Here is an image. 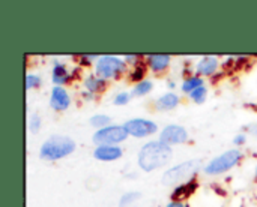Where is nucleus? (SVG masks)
Segmentation results:
<instances>
[{
	"instance_id": "1",
	"label": "nucleus",
	"mask_w": 257,
	"mask_h": 207,
	"mask_svg": "<svg viewBox=\"0 0 257 207\" xmlns=\"http://www.w3.org/2000/svg\"><path fill=\"white\" fill-rule=\"evenodd\" d=\"M172 149L161 141H151L145 144L139 153V165L145 171H152L155 168L164 167L172 159Z\"/></svg>"
},
{
	"instance_id": "2",
	"label": "nucleus",
	"mask_w": 257,
	"mask_h": 207,
	"mask_svg": "<svg viewBox=\"0 0 257 207\" xmlns=\"http://www.w3.org/2000/svg\"><path fill=\"white\" fill-rule=\"evenodd\" d=\"M75 150V143L69 137L65 135H53L50 137L39 150V156L48 161H57L71 155Z\"/></svg>"
},
{
	"instance_id": "3",
	"label": "nucleus",
	"mask_w": 257,
	"mask_h": 207,
	"mask_svg": "<svg viewBox=\"0 0 257 207\" xmlns=\"http://www.w3.org/2000/svg\"><path fill=\"white\" fill-rule=\"evenodd\" d=\"M200 165H202L200 159H193V161H187L181 165H176L172 170L164 173L163 183L164 185H175V183H181L184 180H188L190 177H193L200 170Z\"/></svg>"
},
{
	"instance_id": "4",
	"label": "nucleus",
	"mask_w": 257,
	"mask_h": 207,
	"mask_svg": "<svg viewBox=\"0 0 257 207\" xmlns=\"http://www.w3.org/2000/svg\"><path fill=\"white\" fill-rule=\"evenodd\" d=\"M241 161V152L239 150H229L226 153H223L221 156L212 159L206 167H205V173L209 176H217L221 174L230 168H233L238 162Z\"/></svg>"
},
{
	"instance_id": "5",
	"label": "nucleus",
	"mask_w": 257,
	"mask_h": 207,
	"mask_svg": "<svg viewBox=\"0 0 257 207\" xmlns=\"http://www.w3.org/2000/svg\"><path fill=\"white\" fill-rule=\"evenodd\" d=\"M125 71V62L114 56H102L96 62V75L102 80L114 78Z\"/></svg>"
},
{
	"instance_id": "6",
	"label": "nucleus",
	"mask_w": 257,
	"mask_h": 207,
	"mask_svg": "<svg viewBox=\"0 0 257 207\" xmlns=\"http://www.w3.org/2000/svg\"><path fill=\"white\" fill-rule=\"evenodd\" d=\"M130 134L123 126H107L102 129H98L96 134L93 135V141L98 143L99 146H110L116 143H122L126 140Z\"/></svg>"
},
{
	"instance_id": "7",
	"label": "nucleus",
	"mask_w": 257,
	"mask_h": 207,
	"mask_svg": "<svg viewBox=\"0 0 257 207\" xmlns=\"http://www.w3.org/2000/svg\"><path fill=\"white\" fill-rule=\"evenodd\" d=\"M123 128L126 129V132L130 135L137 137V138H143V137L152 135L158 129L157 123H154L152 120H148V119H133V120H128L123 125Z\"/></svg>"
},
{
	"instance_id": "8",
	"label": "nucleus",
	"mask_w": 257,
	"mask_h": 207,
	"mask_svg": "<svg viewBox=\"0 0 257 207\" xmlns=\"http://www.w3.org/2000/svg\"><path fill=\"white\" fill-rule=\"evenodd\" d=\"M188 140V134L182 126L178 125H170L167 128L163 129V132L160 134V141L166 146L170 144H181L185 143Z\"/></svg>"
},
{
	"instance_id": "9",
	"label": "nucleus",
	"mask_w": 257,
	"mask_h": 207,
	"mask_svg": "<svg viewBox=\"0 0 257 207\" xmlns=\"http://www.w3.org/2000/svg\"><path fill=\"white\" fill-rule=\"evenodd\" d=\"M69 104H71V99H69L68 92H66L63 87H60V86L53 87L50 105H51L54 110H57V111H63V110H66V108L69 107Z\"/></svg>"
},
{
	"instance_id": "10",
	"label": "nucleus",
	"mask_w": 257,
	"mask_h": 207,
	"mask_svg": "<svg viewBox=\"0 0 257 207\" xmlns=\"http://www.w3.org/2000/svg\"><path fill=\"white\" fill-rule=\"evenodd\" d=\"M93 156L99 161H116L122 156V150L116 146H98Z\"/></svg>"
},
{
	"instance_id": "11",
	"label": "nucleus",
	"mask_w": 257,
	"mask_h": 207,
	"mask_svg": "<svg viewBox=\"0 0 257 207\" xmlns=\"http://www.w3.org/2000/svg\"><path fill=\"white\" fill-rule=\"evenodd\" d=\"M218 60L212 56H208V57H203L199 63H197V72L200 75H212L217 68H218Z\"/></svg>"
},
{
	"instance_id": "12",
	"label": "nucleus",
	"mask_w": 257,
	"mask_h": 207,
	"mask_svg": "<svg viewBox=\"0 0 257 207\" xmlns=\"http://www.w3.org/2000/svg\"><path fill=\"white\" fill-rule=\"evenodd\" d=\"M149 66L152 68V71L155 72H163L167 69V66L170 65V56L167 54H155V56H149L148 57Z\"/></svg>"
},
{
	"instance_id": "13",
	"label": "nucleus",
	"mask_w": 257,
	"mask_h": 207,
	"mask_svg": "<svg viewBox=\"0 0 257 207\" xmlns=\"http://www.w3.org/2000/svg\"><path fill=\"white\" fill-rule=\"evenodd\" d=\"M71 80V74L68 72V69L65 68V65H60V63H56L54 65V69H53V81L57 84V86H63L65 83H68Z\"/></svg>"
},
{
	"instance_id": "14",
	"label": "nucleus",
	"mask_w": 257,
	"mask_h": 207,
	"mask_svg": "<svg viewBox=\"0 0 257 207\" xmlns=\"http://www.w3.org/2000/svg\"><path fill=\"white\" fill-rule=\"evenodd\" d=\"M105 86L104 80L98 75H89L86 80H84V87L89 93H96L99 90H102Z\"/></svg>"
},
{
	"instance_id": "15",
	"label": "nucleus",
	"mask_w": 257,
	"mask_h": 207,
	"mask_svg": "<svg viewBox=\"0 0 257 207\" xmlns=\"http://www.w3.org/2000/svg\"><path fill=\"white\" fill-rule=\"evenodd\" d=\"M178 104H179V98H178L175 93H167V95L161 96V98L157 101V107H158L160 110H172V108H175Z\"/></svg>"
},
{
	"instance_id": "16",
	"label": "nucleus",
	"mask_w": 257,
	"mask_h": 207,
	"mask_svg": "<svg viewBox=\"0 0 257 207\" xmlns=\"http://www.w3.org/2000/svg\"><path fill=\"white\" fill-rule=\"evenodd\" d=\"M197 188V183L196 182H187V183H182L181 186H178L176 189H175V192L172 194V197L175 198V200H178V198H185V197H188L190 194H193L194 192V189Z\"/></svg>"
},
{
	"instance_id": "17",
	"label": "nucleus",
	"mask_w": 257,
	"mask_h": 207,
	"mask_svg": "<svg viewBox=\"0 0 257 207\" xmlns=\"http://www.w3.org/2000/svg\"><path fill=\"white\" fill-rule=\"evenodd\" d=\"M202 86H203V80H202L200 77H190V78H187V80L184 81L182 90H184L185 93H191V92H194L196 89H199V87H202Z\"/></svg>"
},
{
	"instance_id": "18",
	"label": "nucleus",
	"mask_w": 257,
	"mask_h": 207,
	"mask_svg": "<svg viewBox=\"0 0 257 207\" xmlns=\"http://www.w3.org/2000/svg\"><path fill=\"white\" fill-rule=\"evenodd\" d=\"M151 90H152V83L148 81V80H143V81H140V83L133 89V93H131V95H134V96H145V95H148Z\"/></svg>"
},
{
	"instance_id": "19",
	"label": "nucleus",
	"mask_w": 257,
	"mask_h": 207,
	"mask_svg": "<svg viewBox=\"0 0 257 207\" xmlns=\"http://www.w3.org/2000/svg\"><path fill=\"white\" fill-rule=\"evenodd\" d=\"M108 122H110V117L108 116H104V114H96L90 119V125L95 126V128H107L108 126Z\"/></svg>"
},
{
	"instance_id": "20",
	"label": "nucleus",
	"mask_w": 257,
	"mask_h": 207,
	"mask_svg": "<svg viewBox=\"0 0 257 207\" xmlns=\"http://www.w3.org/2000/svg\"><path fill=\"white\" fill-rule=\"evenodd\" d=\"M190 95H191V99H193L194 102L202 104V102H205V99H206L208 90H206V87H205V86H202V87L196 89L194 92H191Z\"/></svg>"
},
{
	"instance_id": "21",
	"label": "nucleus",
	"mask_w": 257,
	"mask_h": 207,
	"mask_svg": "<svg viewBox=\"0 0 257 207\" xmlns=\"http://www.w3.org/2000/svg\"><path fill=\"white\" fill-rule=\"evenodd\" d=\"M140 198V194L139 192H128V194H123L122 198H120V206H128L131 203H134L136 200Z\"/></svg>"
},
{
	"instance_id": "22",
	"label": "nucleus",
	"mask_w": 257,
	"mask_h": 207,
	"mask_svg": "<svg viewBox=\"0 0 257 207\" xmlns=\"http://www.w3.org/2000/svg\"><path fill=\"white\" fill-rule=\"evenodd\" d=\"M145 72H146V69H145V66H137L136 69H133V72H131V80L133 81H143V78H145Z\"/></svg>"
},
{
	"instance_id": "23",
	"label": "nucleus",
	"mask_w": 257,
	"mask_h": 207,
	"mask_svg": "<svg viewBox=\"0 0 257 207\" xmlns=\"http://www.w3.org/2000/svg\"><path fill=\"white\" fill-rule=\"evenodd\" d=\"M39 83H41V78H39L38 75H32V74L26 75V89L30 90V89H33V87H38Z\"/></svg>"
},
{
	"instance_id": "24",
	"label": "nucleus",
	"mask_w": 257,
	"mask_h": 207,
	"mask_svg": "<svg viewBox=\"0 0 257 207\" xmlns=\"http://www.w3.org/2000/svg\"><path fill=\"white\" fill-rule=\"evenodd\" d=\"M29 128H30V131H38L39 128H41V117L38 116V114H33L32 117H30V120H29Z\"/></svg>"
},
{
	"instance_id": "25",
	"label": "nucleus",
	"mask_w": 257,
	"mask_h": 207,
	"mask_svg": "<svg viewBox=\"0 0 257 207\" xmlns=\"http://www.w3.org/2000/svg\"><path fill=\"white\" fill-rule=\"evenodd\" d=\"M128 101H130V93H126V92H122V93H119V95L116 96V99H114V104H116V105H125Z\"/></svg>"
},
{
	"instance_id": "26",
	"label": "nucleus",
	"mask_w": 257,
	"mask_h": 207,
	"mask_svg": "<svg viewBox=\"0 0 257 207\" xmlns=\"http://www.w3.org/2000/svg\"><path fill=\"white\" fill-rule=\"evenodd\" d=\"M235 144H244L245 143V135L244 134H239L238 137H235Z\"/></svg>"
},
{
	"instance_id": "27",
	"label": "nucleus",
	"mask_w": 257,
	"mask_h": 207,
	"mask_svg": "<svg viewBox=\"0 0 257 207\" xmlns=\"http://www.w3.org/2000/svg\"><path fill=\"white\" fill-rule=\"evenodd\" d=\"M95 59H96L95 56H83V57H81V60H83L81 63H86V65H89V63H90L89 60H95Z\"/></svg>"
},
{
	"instance_id": "28",
	"label": "nucleus",
	"mask_w": 257,
	"mask_h": 207,
	"mask_svg": "<svg viewBox=\"0 0 257 207\" xmlns=\"http://www.w3.org/2000/svg\"><path fill=\"white\" fill-rule=\"evenodd\" d=\"M125 59H126L128 62H131V63H137V60H139V56H136V54H134V56H126Z\"/></svg>"
},
{
	"instance_id": "29",
	"label": "nucleus",
	"mask_w": 257,
	"mask_h": 207,
	"mask_svg": "<svg viewBox=\"0 0 257 207\" xmlns=\"http://www.w3.org/2000/svg\"><path fill=\"white\" fill-rule=\"evenodd\" d=\"M167 207H185L184 206V203L182 201H172V203H169Z\"/></svg>"
},
{
	"instance_id": "30",
	"label": "nucleus",
	"mask_w": 257,
	"mask_h": 207,
	"mask_svg": "<svg viewBox=\"0 0 257 207\" xmlns=\"http://www.w3.org/2000/svg\"><path fill=\"white\" fill-rule=\"evenodd\" d=\"M256 174H257V167H256Z\"/></svg>"
}]
</instances>
